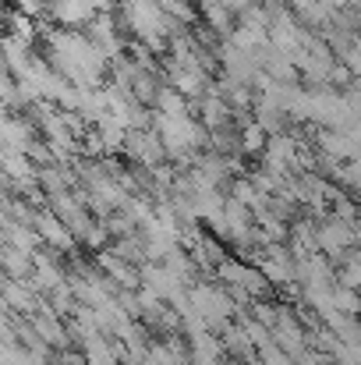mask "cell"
I'll return each mask as SVG.
<instances>
[{
  "mask_svg": "<svg viewBox=\"0 0 361 365\" xmlns=\"http://www.w3.org/2000/svg\"><path fill=\"white\" fill-rule=\"evenodd\" d=\"M188 103H192L188 96H181L177 89L163 86V89H159V96H156V103H152V110H156V114H170V118H174V114H192V107H188Z\"/></svg>",
  "mask_w": 361,
  "mask_h": 365,
  "instance_id": "277c9868",
  "label": "cell"
},
{
  "mask_svg": "<svg viewBox=\"0 0 361 365\" xmlns=\"http://www.w3.org/2000/svg\"><path fill=\"white\" fill-rule=\"evenodd\" d=\"M351 245H355V227L351 224H344V220H326L323 227H319V248H323V255L326 259H333V262H340L347 252H351Z\"/></svg>",
  "mask_w": 361,
  "mask_h": 365,
  "instance_id": "3957f363",
  "label": "cell"
},
{
  "mask_svg": "<svg viewBox=\"0 0 361 365\" xmlns=\"http://www.w3.org/2000/svg\"><path fill=\"white\" fill-rule=\"evenodd\" d=\"M39 138V128L25 114H0V149L28 153V145Z\"/></svg>",
  "mask_w": 361,
  "mask_h": 365,
  "instance_id": "7a4b0ae2",
  "label": "cell"
},
{
  "mask_svg": "<svg viewBox=\"0 0 361 365\" xmlns=\"http://www.w3.org/2000/svg\"><path fill=\"white\" fill-rule=\"evenodd\" d=\"M355 245H361V227H358V231H355Z\"/></svg>",
  "mask_w": 361,
  "mask_h": 365,
  "instance_id": "5b68a950",
  "label": "cell"
},
{
  "mask_svg": "<svg viewBox=\"0 0 361 365\" xmlns=\"http://www.w3.org/2000/svg\"><path fill=\"white\" fill-rule=\"evenodd\" d=\"M120 156L131 160L135 167H159V163H167V145H163V138H159V131L152 124L127 128L124 145H120Z\"/></svg>",
  "mask_w": 361,
  "mask_h": 365,
  "instance_id": "6da1fadb",
  "label": "cell"
}]
</instances>
